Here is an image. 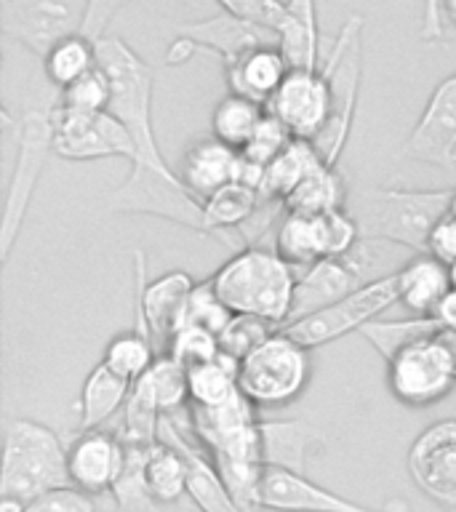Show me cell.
Wrapping results in <instances>:
<instances>
[{
  "mask_svg": "<svg viewBox=\"0 0 456 512\" xmlns=\"http://www.w3.org/2000/svg\"><path fill=\"white\" fill-rule=\"evenodd\" d=\"M67 486H72V480L62 438L35 419H11L3 446L0 496L30 504Z\"/></svg>",
  "mask_w": 456,
  "mask_h": 512,
  "instance_id": "cell-5",
  "label": "cell"
},
{
  "mask_svg": "<svg viewBox=\"0 0 456 512\" xmlns=\"http://www.w3.org/2000/svg\"><path fill=\"white\" fill-rule=\"evenodd\" d=\"M0 512H27V504L11 496H0Z\"/></svg>",
  "mask_w": 456,
  "mask_h": 512,
  "instance_id": "cell-51",
  "label": "cell"
},
{
  "mask_svg": "<svg viewBox=\"0 0 456 512\" xmlns=\"http://www.w3.org/2000/svg\"><path fill=\"white\" fill-rule=\"evenodd\" d=\"M454 190H350L347 211L358 222L360 238L392 243L414 254H427L435 224L448 214Z\"/></svg>",
  "mask_w": 456,
  "mask_h": 512,
  "instance_id": "cell-2",
  "label": "cell"
},
{
  "mask_svg": "<svg viewBox=\"0 0 456 512\" xmlns=\"http://www.w3.org/2000/svg\"><path fill=\"white\" fill-rule=\"evenodd\" d=\"M131 398L160 416L174 414L190 406V387H187V368L171 355H158L150 371L134 384Z\"/></svg>",
  "mask_w": 456,
  "mask_h": 512,
  "instance_id": "cell-28",
  "label": "cell"
},
{
  "mask_svg": "<svg viewBox=\"0 0 456 512\" xmlns=\"http://www.w3.org/2000/svg\"><path fill=\"white\" fill-rule=\"evenodd\" d=\"M264 115V104L251 102L246 96L227 94L211 112V136L235 150H243L256 134V128L262 126Z\"/></svg>",
  "mask_w": 456,
  "mask_h": 512,
  "instance_id": "cell-34",
  "label": "cell"
},
{
  "mask_svg": "<svg viewBox=\"0 0 456 512\" xmlns=\"http://www.w3.org/2000/svg\"><path fill=\"white\" fill-rule=\"evenodd\" d=\"M454 168H456V166H454Z\"/></svg>",
  "mask_w": 456,
  "mask_h": 512,
  "instance_id": "cell-57",
  "label": "cell"
},
{
  "mask_svg": "<svg viewBox=\"0 0 456 512\" xmlns=\"http://www.w3.org/2000/svg\"><path fill=\"white\" fill-rule=\"evenodd\" d=\"M395 302H398V280H395V272H390V275H379L376 280L358 288L355 294L344 296L307 318L288 323L283 326V331L307 350H315V347L336 342L347 334L363 331L371 320L379 318Z\"/></svg>",
  "mask_w": 456,
  "mask_h": 512,
  "instance_id": "cell-8",
  "label": "cell"
},
{
  "mask_svg": "<svg viewBox=\"0 0 456 512\" xmlns=\"http://www.w3.org/2000/svg\"><path fill=\"white\" fill-rule=\"evenodd\" d=\"M96 67H99V43L83 32L56 40L43 56V72H46L48 83L59 91L72 86L75 80H80Z\"/></svg>",
  "mask_w": 456,
  "mask_h": 512,
  "instance_id": "cell-32",
  "label": "cell"
},
{
  "mask_svg": "<svg viewBox=\"0 0 456 512\" xmlns=\"http://www.w3.org/2000/svg\"><path fill=\"white\" fill-rule=\"evenodd\" d=\"M179 35L187 38L198 51H211L222 59V64H230L240 59L248 51L262 46H280V35L256 24H248L235 16L219 14L200 19V22L182 24Z\"/></svg>",
  "mask_w": 456,
  "mask_h": 512,
  "instance_id": "cell-21",
  "label": "cell"
},
{
  "mask_svg": "<svg viewBox=\"0 0 456 512\" xmlns=\"http://www.w3.org/2000/svg\"><path fill=\"white\" fill-rule=\"evenodd\" d=\"M238 171L240 150L208 136V139H198L184 150L179 179L190 190L192 198L203 203L230 182H238Z\"/></svg>",
  "mask_w": 456,
  "mask_h": 512,
  "instance_id": "cell-22",
  "label": "cell"
},
{
  "mask_svg": "<svg viewBox=\"0 0 456 512\" xmlns=\"http://www.w3.org/2000/svg\"><path fill=\"white\" fill-rule=\"evenodd\" d=\"M259 507L272 512H411L408 504L390 502L384 510L363 507L344 496L318 486L307 475L267 467L259 488Z\"/></svg>",
  "mask_w": 456,
  "mask_h": 512,
  "instance_id": "cell-19",
  "label": "cell"
},
{
  "mask_svg": "<svg viewBox=\"0 0 456 512\" xmlns=\"http://www.w3.org/2000/svg\"><path fill=\"white\" fill-rule=\"evenodd\" d=\"M360 227L347 208L320 216L283 214L272 248L291 267H312L320 259L350 254L360 243Z\"/></svg>",
  "mask_w": 456,
  "mask_h": 512,
  "instance_id": "cell-11",
  "label": "cell"
},
{
  "mask_svg": "<svg viewBox=\"0 0 456 512\" xmlns=\"http://www.w3.org/2000/svg\"><path fill=\"white\" fill-rule=\"evenodd\" d=\"M99 67L110 78V110L134 136L139 158L131 166L158 171L163 176H179L163 158L155 123H152V70L144 59L118 35H104L99 40Z\"/></svg>",
  "mask_w": 456,
  "mask_h": 512,
  "instance_id": "cell-3",
  "label": "cell"
},
{
  "mask_svg": "<svg viewBox=\"0 0 456 512\" xmlns=\"http://www.w3.org/2000/svg\"><path fill=\"white\" fill-rule=\"evenodd\" d=\"M278 331V326H272L267 320L254 318V315H232L230 323L222 328L219 334V350L222 355L232 358L235 363H240L243 358H248L251 352L270 339L272 334Z\"/></svg>",
  "mask_w": 456,
  "mask_h": 512,
  "instance_id": "cell-39",
  "label": "cell"
},
{
  "mask_svg": "<svg viewBox=\"0 0 456 512\" xmlns=\"http://www.w3.org/2000/svg\"><path fill=\"white\" fill-rule=\"evenodd\" d=\"M446 35V16H443V0H424L422 11V40L435 43Z\"/></svg>",
  "mask_w": 456,
  "mask_h": 512,
  "instance_id": "cell-47",
  "label": "cell"
},
{
  "mask_svg": "<svg viewBox=\"0 0 456 512\" xmlns=\"http://www.w3.org/2000/svg\"><path fill=\"white\" fill-rule=\"evenodd\" d=\"M448 214L456 216V187H454V192H451V206H448Z\"/></svg>",
  "mask_w": 456,
  "mask_h": 512,
  "instance_id": "cell-54",
  "label": "cell"
},
{
  "mask_svg": "<svg viewBox=\"0 0 456 512\" xmlns=\"http://www.w3.org/2000/svg\"><path fill=\"white\" fill-rule=\"evenodd\" d=\"M27 512H96L94 496L75 486L59 488L27 504Z\"/></svg>",
  "mask_w": 456,
  "mask_h": 512,
  "instance_id": "cell-45",
  "label": "cell"
},
{
  "mask_svg": "<svg viewBox=\"0 0 456 512\" xmlns=\"http://www.w3.org/2000/svg\"><path fill=\"white\" fill-rule=\"evenodd\" d=\"M155 358H158V347L152 342V336L142 334L136 328H128L123 334L112 336L110 344L104 347L102 363L118 376L136 384L150 371Z\"/></svg>",
  "mask_w": 456,
  "mask_h": 512,
  "instance_id": "cell-37",
  "label": "cell"
},
{
  "mask_svg": "<svg viewBox=\"0 0 456 512\" xmlns=\"http://www.w3.org/2000/svg\"><path fill=\"white\" fill-rule=\"evenodd\" d=\"M376 243L379 240H360L350 254L320 259L312 267H304V272L296 280L294 307H291L288 323L307 318L312 312L323 310L328 304L339 302L344 296L355 294L358 288L376 280L371 275L376 272V264L382 262V251Z\"/></svg>",
  "mask_w": 456,
  "mask_h": 512,
  "instance_id": "cell-9",
  "label": "cell"
},
{
  "mask_svg": "<svg viewBox=\"0 0 456 512\" xmlns=\"http://www.w3.org/2000/svg\"><path fill=\"white\" fill-rule=\"evenodd\" d=\"M110 78L102 67H96L72 86L59 91L56 107L70 112H107L110 110Z\"/></svg>",
  "mask_w": 456,
  "mask_h": 512,
  "instance_id": "cell-42",
  "label": "cell"
},
{
  "mask_svg": "<svg viewBox=\"0 0 456 512\" xmlns=\"http://www.w3.org/2000/svg\"><path fill=\"white\" fill-rule=\"evenodd\" d=\"M152 446H126V464L118 483L112 488V499L118 512H171L155 502L147 483V456Z\"/></svg>",
  "mask_w": 456,
  "mask_h": 512,
  "instance_id": "cell-36",
  "label": "cell"
},
{
  "mask_svg": "<svg viewBox=\"0 0 456 512\" xmlns=\"http://www.w3.org/2000/svg\"><path fill=\"white\" fill-rule=\"evenodd\" d=\"M147 483L155 496V502L166 510H174L176 504L187 499V462L182 451L166 440H158L147 456Z\"/></svg>",
  "mask_w": 456,
  "mask_h": 512,
  "instance_id": "cell-35",
  "label": "cell"
},
{
  "mask_svg": "<svg viewBox=\"0 0 456 512\" xmlns=\"http://www.w3.org/2000/svg\"><path fill=\"white\" fill-rule=\"evenodd\" d=\"M174 510H176V512H200L198 507H195V504L190 502V499H187V502H179V504H176Z\"/></svg>",
  "mask_w": 456,
  "mask_h": 512,
  "instance_id": "cell-53",
  "label": "cell"
},
{
  "mask_svg": "<svg viewBox=\"0 0 456 512\" xmlns=\"http://www.w3.org/2000/svg\"><path fill=\"white\" fill-rule=\"evenodd\" d=\"M320 166H328V163H323L315 144L310 139H294L278 158L272 160L270 166L264 168L259 195L264 200H280L283 203Z\"/></svg>",
  "mask_w": 456,
  "mask_h": 512,
  "instance_id": "cell-30",
  "label": "cell"
},
{
  "mask_svg": "<svg viewBox=\"0 0 456 512\" xmlns=\"http://www.w3.org/2000/svg\"><path fill=\"white\" fill-rule=\"evenodd\" d=\"M440 328V323L435 318H414L408 320H371L360 334L366 336V342L376 350V355L387 363L390 358H395L403 347L419 342V339H427Z\"/></svg>",
  "mask_w": 456,
  "mask_h": 512,
  "instance_id": "cell-38",
  "label": "cell"
},
{
  "mask_svg": "<svg viewBox=\"0 0 456 512\" xmlns=\"http://www.w3.org/2000/svg\"><path fill=\"white\" fill-rule=\"evenodd\" d=\"M230 318H232V312L227 310V304L216 296L211 278H206V280H200V283H195L192 294L187 296L182 318H179V326L192 323V326H203L208 328V331H214V334H222V328L230 323Z\"/></svg>",
  "mask_w": 456,
  "mask_h": 512,
  "instance_id": "cell-41",
  "label": "cell"
},
{
  "mask_svg": "<svg viewBox=\"0 0 456 512\" xmlns=\"http://www.w3.org/2000/svg\"><path fill=\"white\" fill-rule=\"evenodd\" d=\"M134 326L136 331L152 336L155 347H163L174 334L182 318L184 302L195 288V280L184 270H171L160 278H147V259L142 251H134Z\"/></svg>",
  "mask_w": 456,
  "mask_h": 512,
  "instance_id": "cell-15",
  "label": "cell"
},
{
  "mask_svg": "<svg viewBox=\"0 0 456 512\" xmlns=\"http://www.w3.org/2000/svg\"><path fill=\"white\" fill-rule=\"evenodd\" d=\"M54 152L72 163L123 158L136 163L134 136L112 112H70L54 102Z\"/></svg>",
  "mask_w": 456,
  "mask_h": 512,
  "instance_id": "cell-13",
  "label": "cell"
},
{
  "mask_svg": "<svg viewBox=\"0 0 456 512\" xmlns=\"http://www.w3.org/2000/svg\"><path fill=\"white\" fill-rule=\"evenodd\" d=\"M438 331L427 339L408 344L395 358L384 363L387 387H390L392 398L403 406H435L456 390L454 360L448 358L446 347L440 344Z\"/></svg>",
  "mask_w": 456,
  "mask_h": 512,
  "instance_id": "cell-10",
  "label": "cell"
},
{
  "mask_svg": "<svg viewBox=\"0 0 456 512\" xmlns=\"http://www.w3.org/2000/svg\"><path fill=\"white\" fill-rule=\"evenodd\" d=\"M432 318L438 320L443 328H454L456 331V283L451 286V291L443 296V302L438 304V310H435Z\"/></svg>",
  "mask_w": 456,
  "mask_h": 512,
  "instance_id": "cell-49",
  "label": "cell"
},
{
  "mask_svg": "<svg viewBox=\"0 0 456 512\" xmlns=\"http://www.w3.org/2000/svg\"><path fill=\"white\" fill-rule=\"evenodd\" d=\"M294 139L296 136L291 134L272 112H267L262 120V126L256 128V134L251 136V142L240 150V155H243V160H248L251 166L262 168L264 171V168L270 166L272 160L278 158L280 152L286 150Z\"/></svg>",
  "mask_w": 456,
  "mask_h": 512,
  "instance_id": "cell-43",
  "label": "cell"
},
{
  "mask_svg": "<svg viewBox=\"0 0 456 512\" xmlns=\"http://www.w3.org/2000/svg\"><path fill=\"white\" fill-rule=\"evenodd\" d=\"M406 467L432 504L456 512V419H440L419 432L408 448Z\"/></svg>",
  "mask_w": 456,
  "mask_h": 512,
  "instance_id": "cell-16",
  "label": "cell"
},
{
  "mask_svg": "<svg viewBox=\"0 0 456 512\" xmlns=\"http://www.w3.org/2000/svg\"><path fill=\"white\" fill-rule=\"evenodd\" d=\"M262 206V195L246 182H230L203 200V235H211L232 251H238L235 235Z\"/></svg>",
  "mask_w": 456,
  "mask_h": 512,
  "instance_id": "cell-26",
  "label": "cell"
},
{
  "mask_svg": "<svg viewBox=\"0 0 456 512\" xmlns=\"http://www.w3.org/2000/svg\"><path fill=\"white\" fill-rule=\"evenodd\" d=\"M310 376V350L278 328L240 360L238 387L256 408H283L307 390Z\"/></svg>",
  "mask_w": 456,
  "mask_h": 512,
  "instance_id": "cell-6",
  "label": "cell"
},
{
  "mask_svg": "<svg viewBox=\"0 0 456 512\" xmlns=\"http://www.w3.org/2000/svg\"><path fill=\"white\" fill-rule=\"evenodd\" d=\"M347 200H350V187L344 182L342 171H336V166H320L283 200V208L286 214L320 216L342 211L347 208Z\"/></svg>",
  "mask_w": 456,
  "mask_h": 512,
  "instance_id": "cell-31",
  "label": "cell"
},
{
  "mask_svg": "<svg viewBox=\"0 0 456 512\" xmlns=\"http://www.w3.org/2000/svg\"><path fill=\"white\" fill-rule=\"evenodd\" d=\"M331 102V70L323 62L315 70H288L283 86L267 104V112H272L296 139L312 142L326 128Z\"/></svg>",
  "mask_w": 456,
  "mask_h": 512,
  "instance_id": "cell-17",
  "label": "cell"
},
{
  "mask_svg": "<svg viewBox=\"0 0 456 512\" xmlns=\"http://www.w3.org/2000/svg\"><path fill=\"white\" fill-rule=\"evenodd\" d=\"M238 366L227 355H219L216 360L198 363L187 368V387H190V406L214 408L230 403L240 392L238 387Z\"/></svg>",
  "mask_w": 456,
  "mask_h": 512,
  "instance_id": "cell-33",
  "label": "cell"
},
{
  "mask_svg": "<svg viewBox=\"0 0 456 512\" xmlns=\"http://www.w3.org/2000/svg\"><path fill=\"white\" fill-rule=\"evenodd\" d=\"M3 126L14 139L16 150L11 168H8L3 219H0V262L8 264L16 240L22 235L24 216L35 198L48 152H54V104L30 107L19 115V120H14L11 112L3 110Z\"/></svg>",
  "mask_w": 456,
  "mask_h": 512,
  "instance_id": "cell-4",
  "label": "cell"
},
{
  "mask_svg": "<svg viewBox=\"0 0 456 512\" xmlns=\"http://www.w3.org/2000/svg\"><path fill=\"white\" fill-rule=\"evenodd\" d=\"M134 384L118 376L112 368H107L99 360L91 374L83 379L78 395V419L80 432L86 430H102L123 411V406L131 398Z\"/></svg>",
  "mask_w": 456,
  "mask_h": 512,
  "instance_id": "cell-27",
  "label": "cell"
},
{
  "mask_svg": "<svg viewBox=\"0 0 456 512\" xmlns=\"http://www.w3.org/2000/svg\"><path fill=\"white\" fill-rule=\"evenodd\" d=\"M195 54H198V48L192 46L190 40L182 38V35H179V38H176L174 43L168 46V51H166V64H171V67H179V64L190 62V59H192V56H195Z\"/></svg>",
  "mask_w": 456,
  "mask_h": 512,
  "instance_id": "cell-48",
  "label": "cell"
},
{
  "mask_svg": "<svg viewBox=\"0 0 456 512\" xmlns=\"http://www.w3.org/2000/svg\"><path fill=\"white\" fill-rule=\"evenodd\" d=\"M395 280H398V302L419 318H432L443 296L454 286L451 270L430 254H416L414 259L400 264L395 270Z\"/></svg>",
  "mask_w": 456,
  "mask_h": 512,
  "instance_id": "cell-24",
  "label": "cell"
},
{
  "mask_svg": "<svg viewBox=\"0 0 456 512\" xmlns=\"http://www.w3.org/2000/svg\"><path fill=\"white\" fill-rule=\"evenodd\" d=\"M280 51L291 70H315L323 64L315 0H286V22L280 27Z\"/></svg>",
  "mask_w": 456,
  "mask_h": 512,
  "instance_id": "cell-29",
  "label": "cell"
},
{
  "mask_svg": "<svg viewBox=\"0 0 456 512\" xmlns=\"http://www.w3.org/2000/svg\"><path fill=\"white\" fill-rule=\"evenodd\" d=\"M126 464V446L112 430H86L67 446L72 486L88 496L112 494Z\"/></svg>",
  "mask_w": 456,
  "mask_h": 512,
  "instance_id": "cell-20",
  "label": "cell"
},
{
  "mask_svg": "<svg viewBox=\"0 0 456 512\" xmlns=\"http://www.w3.org/2000/svg\"><path fill=\"white\" fill-rule=\"evenodd\" d=\"M107 208L112 214L160 216L203 235V203L192 198L179 176L134 166L126 182L112 192Z\"/></svg>",
  "mask_w": 456,
  "mask_h": 512,
  "instance_id": "cell-12",
  "label": "cell"
},
{
  "mask_svg": "<svg viewBox=\"0 0 456 512\" xmlns=\"http://www.w3.org/2000/svg\"><path fill=\"white\" fill-rule=\"evenodd\" d=\"M184 3H195V0H184Z\"/></svg>",
  "mask_w": 456,
  "mask_h": 512,
  "instance_id": "cell-56",
  "label": "cell"
},
{
  "mask_svg": "<svg viewBox=\"0 0 456 512\" xmlns=\"http://www.w3.org/2000/svg\"><path fill=\"white\" fill-rule=\"evenodd\" d=\"M166 355L179 360L184 368L216 360L222 355V350H219V334H214V331H208V328L203 326L184 323V326L176 328L174 334H171V339H168Z\"/></svg>",
  "mask_w": 456,
  "mask_h": 512,
  "instance_id": "cell-40",
  "label": "cell"
},
{
  "mask_svg": "<svg viewBox=\"0 0 456 512\" xmlns=\"http://www.w3.org/2000/svg\"><path fill=\"white\" fill-rule=\"evenodd\" d=\"M403 158L435 168L456 166V72L435 86L403 142Z\"/></svg>",
  "mask_w": 456,
  "mask_h": 512,
  "instance_id": "cell-18",
  "label": "cell"
},
{
  "mask_svg": "<svg viewBox=\"0 0 456 512\" xmlns=\"http://www.w3.org/2000/svg\"><path fill=\"white\" fill-rule=\"evenodd\" d=\"M443 16L456 27V0H443Z\"/></svg>",
  "mask_w": 456,
  "mask_h": 512,
  "instance_id": "cell-52",
  "label": "cell"
},
{
  "mask_svg": "<svg viewBox=\"0 0 456 512\" xmlns=\"http://www.w3.org/2000/svg\"><path fill=\"white\" fill-rule=\"evenodd\" d=\"M451 280H454V283H456V264H454V267H451Z\"/></svg>",
  "mask_w": 456,
  "mask_h": 512,
  "instance_id": "cell-55",
  "label": "cell"
},
{
  "mask_svg": "<svg viewBox=\"0 0 456 512\" xmlns=\"http://www.w3.org/2000/svg\"><path fill=\"white\" fill-rule=\"evenodd\" d=\"M438 339H440V344L446 347L448 358L454 360V368H456V331H454V328H443V326H440Z\"/></svg>",
  "mask_w": 456,
  "mask_h": 512,
  "instance_id": "cell-50",
  "label": "cell"
},
{
  "mask_svg": "<svg viewBox=\"0 0 456 512\" xmlns=\"http://www.w3.org/2000/svg\"><path fill=\"white\" fill-rule=\"evenodd\" d=\"M262 459L264 467L288 470L304 475L307 459L312 451H320L323 435L315 432L307 419H278V422H262Z\"/></svg>",
  "mask_w": 456,
  "mask_h": 512,
  "instance_id": "cell-25",
  "label": "cell"
},
{
  "mask_svg": "<svg viewBox=\"0 0 456 512\" xmlns=\"http://www.w3.org/2000/svg\"><path fill=\"white\" fill-rule=\"evenodd\" d=\"M323 62L331 70L334 102H331L326 128L312 139V144L320 152L323 163L336 166L344 147L350 142L352 123H355V112H358L360 83H363V16L352 14L342 24L334 46Z\"/></svg>",
  "mask_w": 456,
  "mask_h": 512,
  "instance_id": "cell-7",
  "label": "cell"
},
{
  "mask_svg": "<svg viewBox=\"0 0 456 512\" xmlns=\"http://www.w3.org/2000/svg\"><path fill=\"white\" fill-rule=\"evenodd\" d=\"M288 62L280 46H262L248 51L235 62L224 64V78L230 86V94L246 96L251 102L270 104L283 80L288 75Z\"/></svg>",
  "mask_w": 456,
  "mask_h": 512,
  "instance_id": "cell-23",
  "label": "cell"
},
{
  "mask_svg": "<svg viewBox=\"0 0 456 512\" xmlns=\"http://www.w3.org/2000/svg\"><path fill=\"white\" fill-rule=\"evenodd\" d=\"M91 0H0V27L40 59L56 40L83 32Z\"/></svg>",
  "mask_w": 456,
  "mask_h": 512,
  "instance_id": "cell-14",
  "label": "cell"
},
{
  "mask_svg": "<svg viewBox=\"0 0 456 512\" xmlns=\"http://www.w3.org/2000/svg\"><path fill=\"white\" fill-rule=\"evenodd\" d=\"M216 3L224 14L278 32V35L286 22V0H216Z\"/></svg>",
  "mask_w": 456,
  "mask_h": 512,
  "instance_id": "cell-44",
  "label": "cell"
},
{
  "mask_svg": "<svg viewBox=\"0 0 456 512\" xmlns=\"http://www.w3.org/2000/svg\"><path fill=\"white\" fill-rule=\"evenodd\" d=\"M427 254L435 256L438 262H443L451 270L456 264V216L446 214L435 224V230L430 232L427 240Z\"/></svg>",
  "mask_w": 456,
  "mask_h": 512,
  "instance_id": "cell-46",
  "label": "cell"
},
{
  "mask_svg": "<svg viewBox=\"0 0 456 512\" xmlns=\"http://www.w3.org/2000/svg\"><path fill=\"white\" fill-rule=\"evenodd\" d=\"M296 280V267L272 246L238 248L211 275L216 296L232 315H254L278 328L291 318Z\"/></svg>",
  "mask_w": 456,
  "mask_h": 512,
  "instance_id": "cell-1",
  "label": "cell"
}]
</instances>
